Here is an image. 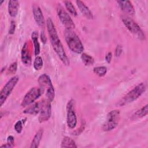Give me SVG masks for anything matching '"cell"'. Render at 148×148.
<instances>
[{"label": "cell", "mask_w": 148, "mask_h": 148, "mask_svg": "<svg viewBox=\"0 0 148 148\" xmlns=\"http://www.w3.org/2000/svg\"><path fill=\"white\" fill-rule=\"evenodd\" d=\"M19 3L17 1H9L8 3V12L10 16L16 17L18 13Z\"/></svg>", "instance_id": "2e32d148"}, {"label": "cell", "mask_w": 148, "mask_h": 148, "mask_svg": "<svg viewBox=\"0 0 148 148\" xmlns=\"http://www.w3.org/2000/svg\"><path fill=\"white\" fill-rule=\"evenodd\" d=\"M39 113L40 114L38 117L39 123H43L50 119L51 113V102L47 99L40 101V109Z\"/></svg>", "instance_id": "8fae6325"}, {"label": "cell", "mask_w": 148, "mask_h": 148, "mask_svg": "<svg viewBox=\"0 0 148 148\" xmlns=\"http://www.w3.org/2000/svg\"><path fill=\"white\" fill-rule=\"evenodd\" d=\"M146 86L145 83H139L125 95L116 105L119 106H123L135 101L141 96V95L146 91Z\"/></svg>", "instance_id": "3957f363"}, {"label": "cell", "mask_w": 148, "mask_h": 148, "mask_svg": "<svg viewBox=\"0 0 148 148\" xmlns=\"http://www.w3.org/2000/svg\"><path fill=\"white\" fill-rule=\"evenodd\" d=\"M76 5L79 9L80 11L88 19H92L93 18V14L90 9L81 1L77 0L76 1Z\"/></svg>", "instance_id": "9a60e30c"}, {"label": "cell", "mask_w": 148, "mask_h": 148, "mask_svg": "<svg viewBox=\"0 0 148 148\" xmlns=\"http://www.w3.org/2000/svg\"><path fill=\"white\" fill-rule=\"evenodd\" d=\"M31 38L34 43L35 55L36 56H38L40 53V45L38 42V32L34 31L31 34Z\"/></svg>", "instance_id": "ffe728a7"}, {"label": "cell", "mask_w": 148, "mask_h": 148, "mask_svg": "<svg viewBox=\"0 0 148 148\" xmlns=\"http://www.w3.org/2000/svg\"><path fill=\"white\" fill-rule=\"evenodd\" d=\"M16 29V23L15 21L12 20L10 22V26L9 29V34H13L14 33Z\"/></svg>", "instance_id": "83f0119b"}, {"label": "cell", "mask_w": 148, "mask_h": 148, "mask_svg": "<svg viewBox=\"0 0 148 148\" xmlns=\"http://www.w3.org/2000/svg\"><path fill=\"white\" fill-rule=\"evenodd\" d=\"M94 72L99 77H102L105 75L107 72V68L105 66H97L93 69Z\"/></svg>", "instance_id": "cb8c5ba5"}, {"label": "cell", "mask_w": 148, "mask_h": 148, "mask_svg": "<svg viewBox=\"0 0 148 148\" xmlns=\"http://www.w3.org/2000/svg\"><path fill=\"white\" fill-rule=\"evenodd\" d=\"M40 109V101L34 103L32 105L29 106L25 109L23 112L25 114L36 115L39 113Z\"/></svg>", "instance_id": "ac0fdd59"}, {"label": "cell", "mask_w": 148, "mask_h": 148, "mask_svg": "<svg viewBox=\"0 0 148 148\" xmlns=\"http://www.w3.org/2000/svg\"><path fill=\"white\" fill-rule=\"evenodd\" d=\"M121 51H122V49H121V47L120 46H117V48L116 49V51H115V55L116 56H119L121 53Z\"/></svg>", "instance_id": "4dcf8cb0"}, {"label": "cell", "mask_w": 148, "mask_h": 148, "mask_svg": "<svg viewBox=\"0 0 148 148\" xmlns=\"http://www.w3.org/2000/svg\"><path fill=\"white\" fill-rule=\"evenodd\" d=\"M120 114L119 110H113L109 112L107 114L106 121L102 126V130L104 131H109L117 127L120 119Z\"/></svg>", "instance_id": "8992f818"}, {"label": "cell", "mask_w": 148, "mask_h": 148, "mask_svg": "<svg viewBox=\"0 0 148 148\" xmlns=\"http://www.w3.org/2000/svg\"><path fill=\"white\" fill-rule=\"evenodd\" d=\"M112 58V54L111 52H109L105 56V60L108 63H110L111 62Z\"/></svg>", "instance_id": "f546056e"}, {"label": "cell", "mask_w": 148, "mask_h": 148, "mask_svg": "<svg viewBox=\"0 0 148 148\" xmlns=\"http://www.w3.org/2000/svg\"><path fill=\"white\" fill-rule=\"evenodd\" d=\"M81 59L86 66L91 65L94 62V58L86 53H82L81 56Z\"/></svg>", "instance_id": "7402d4cb"}, {"label": "cell", "mask_w": 148, "mask_h": 148, "mask_svg": "<svg viewBox=\"0 0 148 148\" xmlns=\"http://www.w3.org/2000/svg\"><path fill=\"white\" fill-rule=\"evenodd\" d=\"M3 2V1H1V2H0V5H1Z\"/></svg>", "instance_id": "d6a6232c"}, {"label": "cell", "mask_w": 148, "mask_h": 148, "mask_svg": "<svg viewBox=\"0 0 148 148\" xmlns=\"http://www.w3.org/2000/svg\"><path fill=\"white\" fill-rule=\"evenodd\" d=\"M44 92L41 87H32L25 95L21 105L23 107L27 106L36 100Z\"/></svg>", "instance_id": "ba28073f"}, {"label": "cell", "mask_w": 148, "mask_h": 148, "mask_svg": "<svg viewBox=\"0 0 148 148\" xmlns=\"http://www.w3.org/2000/svg\"><path fill=\"white\" fill-rule=\"evenodd\" d=\"M64 36L69 48L74 53L80 54L84 50L83 45L76 33L71 29L65 28Z\"/></svg>", "instance_id": "7a4b0ae2"}, {"label": "cell", "mask_w": 148, "mask_h": 148, "mask_svg": "<svg viewBox=\"0 0 148 148\" xmlns=\"http://www.w3.org/2000/svg\"><path fill=\"white\" fill-rule=\"evenodd\" d=\"M19 80V77L17 76H14L12 77L6 84L3 86L2 89L0 92V106H1L8 97L9 96L13 90L14 89V87L17 84V82Z\"/></svg>", "instance_id": "52a82bcc"}, {"label": "cell", "mask_w": 148, "mask_h": 148, "mask_svg": "<svg viewBox=\"0 0 148 148\" xmlns=\"http://www.w3.org/2000/svg\"><path fill=\"white\" fill-rule=\"evenodd\" d=\"M43 66V60L40 56H36L34 61V68L36 71H39Z\"/></svg>", "instance_id": "d4e9b609"}, {"label": "cell", "mask_w": 148, "mask_h": 148, "mask_svg": "<svg viewBox=\"0 0 148 148\" xmlns=\"http://www.w3.org/2000/svg\"><path fill=\"white\" fill-rule=\"evenodd\" d=\"M17 69V64L16 62H14L11 64L7 69V74L8 75H12L14 74Z\"/></svg>", "instance_id": "484cf974"}, {"label": "cell", "mask_w": 148, "mask_h": 148, "mask_svg": "<svg viewBox=\"0 0 148 148\" xmlns=\"http://www.w3.org/2000/svg\"><path fill=\"white\" fill-rule=\"evenodd\" d=\"M61 147H77L75 141L68 136H65L61 142Z\"/></svg>", "instance_id": "44dd1931"}, {"label": "cell", "mask_w": 148, "mask_h": 148, "mask_svg": "<svg viewBox=\"0 0 148 148\" xmlns=\"http://www.w3.org/2000/svg\"><path fill=\"white\" fill-rule=\"evenodd\" d=\"M21 59L22 62L27 66H29L31 64L32 58L31 53L29 48V46L27 42H25L23 45L21 53Z\"/></svg>", "instance_id": "4fadbf2b"}, {"label": "cell", "mask_w": 148, "mask_h": 148, "mask_svg": "<svg viewBox=\"0 0 148 148\" xmlns=\"http://www.w3.org/2000/svg\"><path fill=\"white\" fill-rule=\"evenodd\" d=\"M64 2L65 3V5L67 10L73 16H76L77 14V12L73 5L72 4V3L69 1H64Z\"/></svg>", "instance_id": "603a6c76"}, {"label": "cell", "mask_w": 148, "mask_h": 148, "mask_svg": "<svg viewBox=\"0 0 148 148\" xmlns=\"http://www.w3.org/2000/svg\"><path fill=\"white\" fill-rule=\"evenodd\" d=\"M14 130L18 134L21 132L22 130H23V122H22V121L18 120L16 123V124L14 125Z\"/></svg>", "instance_id": "4316f807"}, {"label": "cell", "mask_w": 148, "mask_h": 148, "mask_svg": "<svg viewBox=\"0 0 148 148\" xmlns=\"http://www.w3.org/2000/svg\"><path fill=\"white\" fill-rule=\"evenodd\" d=\"M40 38H41V40H42V42H43V43H46V40H47V39H46V35L44 33L43 31L41 32V34H40Z\"/></svg>", "instance_id": "1f68e13d"}, {"label": "cell", "mask_w": 148, "mask_h": 148, "mask_svg": "<svg viewBox=\"0 0 148 148\" xmlns=\"http://www.w3.org/2000/svg\"><path fill=\"white\" fill-rule=\"evenodd\" d=\"M57 12L60 21L66 27V28L72 29L75 28V24L71 16L64 10V8L61 5V4H58L57 7Z\"/></svg>", "instance_id": "9c48e42d"}, {"label": "cell", "mask_w": 148, "mask_h": 148, "mask_svg": "<svg viewBox=\"0 0 148 148\" xmlns=\"http://www.w3.org/2000/svg\"><path fill=\"white\" fill-rule=\"evenodd\" d=\"M43 133V129H40L36 132L31 142V143L30 145L31 148H36L39 147L40 142L42 138Z\"/></svg>", "instance_id": "d6986e66"}, {"label": "cell", "mask_w": 148, "mask_h": 148, "mask_svg": "<svg viewBox=\"0 0 148 148\" xmlns=\"http://www.w3.org/2000/svg\"><path fill=\"white\" fill-rule=\"evenodd\" d=\"M38 81L40 87H41L44 91H46L47 99L51 102L55 97V91L50 77L44 73L39 77Z\"/></svg>", "instance_id": "5b68a950"}, {"label": "cell", "mask_w": 148, "mask_h": 148, "mask_svg": "<svg viewBox=\"0 0 148 148\" xmlns=\"http://www.w3.org/2000/svg\"><path fill=\"white\" fill-rule=\"evenodd\" d=\"M120 8L124 13L130 15L134 16L135 13V9L130 1H117Z\"/></svg>", "instance_id": "5bb4252c"}, {"label": "cell", "mask_w": 148, "mask_h": 148, "mask_svg": "<svg viewBox=\"0 0 148 148\" xmlns=\"http://www.w3.org/2000/svg\"><path fill=\"white\" fill-rule=\"evenodd\" d=\"M46 25L49 36L50 38V43L54 50L55 51L62 62L65 65L68 66L70 64V61L65 53L62 44L60 39H59L54 23L50 18H48L47 19Z\"/></svg>", "instance_id": "6da1fadb"}, {"label": "cell", "mask_w": 148, "mask_h": 148, "mask_svg": "<svg viewBox=\"0 0 148 148\" xmlns=\"http://www.w3.org/2000/svg\"><path fill=\"white\" fill-rule=\"evenodd\" d=\"M122 21L127 29L133 34L136 38L141 40L145 39V35L139 25L132 18L127 16H123L121 17Z\"/></svg>", "instance_id": "277c9868"}, {"label": "cell", "mask_w": 148, "mask_h": 148, "mask_svg": "<svg viewBox=\"0 0 148 148\" xmlns=\"http://www.w3.org/2000/svg\"><path fill=\"white\" fill-rule=\"evenodd\" d=\"M66 123L69 128H74L77 124V119L75 111L74 101L71 99L66 105Z\"/></svg>", "instance_id": "30bf717a"}, {"label": "cell", "mask_w": 148, "mask_h": 148, "mask_svg": "<svg viewBox=\"0 0 148 148\" xmlns=\"http://www.w3.org/2000/svg\"><path fill=\"white\" fill-rule=\"evenodd\" d=\"M148 113V105L146 104L140 109L136 111L131 116V119L132 120H136L138 119H140L147 114Z\"/></svg>", "instance_id": "e0dca14e"}, {"label": "cell", "mask_w": 148, "mask_h": 148, "mask_svg": "<svg viewBox=\"0 0 148 148\" xmlns=\"http://www.w3.org/2000/svg\"><path fill=\"white\" fill-rule=\"evenodd\" d=\"M14 138L13 136L10 135L8 137L7 143L10 146V147H12L14 146Z\"/></svg>", "instance_id": "f1b7e54d"}, {"label": "cell", "mask_w": 148, "mask_h": 148, "mask_svg": "<svg viewBox=\"0 0 148 148\" xmlns=\"http://www.w3.org/2000/svg\"><path fill=\"white\" fill-rule=\"evenodd\" d=\"M32 11L35 22L40 27L43 28L45 25V21L40 8L38 5H34L32 7Z\"/></svg>", "instance_id": "7c38bea8"}]
</instances>
